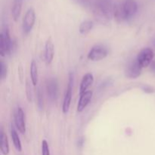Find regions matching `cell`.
<instances>
[{"label": "cell", "instance_id": "cell-1", "mask_svg": "<svg viewBox=\"0 0 155 155\" xmlns=\"http://www.w3.org/2000/svg\"><path fill=\"white\" fill-rule=\"evenodd\" d=\"M92 8L95 19L101 23H106L114 16V4L113 0H92Z\"/></svg>", "mask_w": 155, "mask_h": 155}, {"label": "cell", "instance_id": "cell-2", "mask_svg": "<svg viewBox=\"0 0 155 155\" xmlns=\"http://www.w3.org/2000/svg\"><path fill=\"white\" fill-rule=\"evenodd\" d=\"M138 11L136 0H122L115 5L114 8V16L119 22L131 19Z\"/></svg>", "mask_w": 155, "mask_h": 155}, {"label": "cell", "instance_id": "cell-3", "mask_svg": "<svg viewBox=\"0 0 155 155\" xmlns=\"http://www.w3.org/2000/svg\"><path fill=\"white\" fill-rule=\"evenodd\" d=\"M12 40H11L9 30L7 27H4L0 35V54L1 56H5L11 52Z\"/></svg>", "mask_w": 155, "mask_h": 155}, {"label": "cell", "instance_id": "cell-4", "mask_svg": "<svg viewBox=\"0 0 155 155\" xmlns=\"http://www.w3.org/2000/svg\"><path fill=\"white\" fill-rule=\"evenodd\" d=\"M108 54L107 48L103 45H95L88 53V58L92 61H98L105 58Z\"/></svg>", "mask_w": 155, "mask_h": 155}, {"label": "cell", "instance_id": "cell-5", "mask_svg": "<svg viewBox=\"0 0 155 155\" xmlns=\"http://www.w3.org/2000/svg\"><path fill=\"white\" fill-rule=\"evenodd\" d=\"M153 58H154L153 50L150 48H145L139 51L136 60L142 68H145L149 66Z\"/></svg>", "mask_w": 155, "mask_h": 155}, {"label": "cell", "instance_id": "cell-6", "mask_svg": "<svg viewBox=\"0 0 155 155\" xmlns=\"http://www.w3.org/2000/svg\"><path fill=\"white\" fill-rule=\"evenodd\" d=\"M36 21V12L33 8H30L26 12L23 19V31L25 34L30 33Z\"/></svg>", "mask_w": 155, "mask_h": 155}, {"label": "cell", "instance_id": "cell-7", "mask_svg": "<svg viewBox=\"0 0 155 155\" xmlns=\"http://www.w3.org/2000/svg\"><path fill=\"white\" fill-rule=\"evenodd\" d=\"M73 85H74V74L72 73L69 74V81H68V88L65 92L64 98L63 105H62V110L64 114H67L71 106V99H72V91Z\"/></svg>", "mask_w": 155, "mask_h": 155}, {"label": "cell", "instance_id": "cell-8", "mask_svg": "<svg viewBox=\"0 0 155 155\" xmlns=\"http://www.w3.org/2000/svg\"><path fill=\"white\" fill-rule=\"evenodd\" d=\"M142 68L138 63L137 60L130 61L125 69L126 77L130 79H136L142 74Z\"/></svg>", "mask_w": 155, "mask_h": 155}, {"label": "cell", "instance_id": "cell-9", "mask_svg": "<svg viewBox=\"0 0 155 155\" xmlns=\"http://www.w3.org/2000/svg\"><path fill=\"white\" fill-rule=\"evenodd\" d=\"M46 91L48 97L51 101H56L58 95V82L57 79L50 78L47 80Z\"/></svg>", "mask_w": 155, "mask_h": 155}, {"label": "cell", "instance_id": "cell-10", "mask_svg": "<svg viewBox=\"0 0 155 155\" xmlns=\"http://www.w3.org/2000/svg\"><path fill=\"white\" fill-rule=\"evenodd\" d=\"M15 127L18 131L24 134L26 132L25 119H24V113L22 108L18 107L15 112Z\"/></svg>", "mask_w": 155, "mask_h": 155}, {"label": "cell", "instance_id": "cell-11", "mask_svg": "<svg viewBox=\"0 0 155 155\" xmlns=\"http://www.w3.org/2000/svg\"><path fill=\"white\" fill-rule=\"evenodd\" d=\"M92 98V91H86V92H83V94H80V100L78 101V104H77V112L80 113V112L83 111L84 109L87 107L88 104L90 102L91 99Z\"/></svg>", "mask_w": 155, "mask_h": 155}, {"label": "cell", "instance_id": "cell-12", "mask_svg": "<svg viewBox=\"0 0 155 155\" xmlns=\"http://www.w3.org/2000/svg\"><path fill=\"white\" fill-rule=\"evenodd\" d=\"M54 46L53 44L52 40L51 38L48 39L45 42V61L47 64H50L54 58Z\"/></svg>", "mask_w": 155, "mask_h": 155}, {"label": "cell", "instance_id": "cell-13", "mask_svg": "<svg viewBox=\"0 0 155 155\" xmlns=\"http://www.w3.org/2000/svg\"><path fill=\"white\" fill-rule=\"evenodd\" d=\"M94 82V77L91 73H87L83 76L80 86V95L88 91L87 89L90 87Z\"/></svg>", "mask_w": 155, "mask_h": 155}, {"label": "cell", "instance_id": "cell-14", "mask_svg": "<svg viewBox=\"0 0 155 155\" xmlns=\"http://www.w3.org/2000/svg\"><path fill=\"white\" fill-rule=\"evenodd\" d=\"M23 0H13V4L12 7V15L13 19L17 21L19 18L22 9Z\"/></svg>", "mask_w": 155, "mask_h": 155}, {"label": "cell", "instance_id": "cell-15", "mask_svg": "<svg viewBox=\"0 0 155 155\" xmlns=\"http://www.w3.org/2000/svg\"><path fill=\"white\" fill-rule=\"evenodd\" d=\"M30 77H31V82L34 86L38 84L39 80V75H38V68L36 61L34 60L32 61L30 64Z\"/></svg>", "mask_w": 155, "mask_h": 155}, {"label": "cell", "instance_id": "cell-16", "mask_svg": "<svg viewBox=\"0 0 155 155\" xmlns=\"http://www.w3.org/2000/svg\"><path fill=\"white\" fill-rule=\"evenodd\" d=\"M11 137H12V142H13L14 146L16 148V150L19 152L22 151V145H21V142L20 140L19 136L16 130L14 127H11Z\"/></svg>", "mask_w": 155, "mask_h": 155}, {"label": "cell", "instance_id": "cell-17", "mask_svg": "<svg viewBox=\"0 0 155 155\" xmlns=\"http://www.w3.org/2000/svg\"><path fill=\"white\" fill-rule=\"evenodd\" d=\"M92 28H93V22L92 21H89V20H86V21H83L80 24V27H79V31L81 34L86 35L89 33Z\"/></svg>", "mask_w": 155, "mask_h": 155}, {"label": "cell", "instance_id": "cell-18", "mask_svg": "<svg viewBox=\"0 0 155 155\" xmlns=\"http://www.w3.org/2000/svg\"><path fill=\"white\" fill-rule=\"evenodd\" d=\"M1 151L3 155H8L9 154V145L8 141L7 136L5 134L3 130H1Z\"/></svg>", "mask_w": 155, "mask_h": 155}, {"label": "cell", "instance_id": "cell-19", "mask_svg": "<svg viewBox=\"0 0 155 155\" xmlns=\"http://www.w3.org/2000/svg\"><path fill=\"white\" fill-rule=\"evenodd\" d=\"M0 67H1V72H0V77H1V80H4L6 78L8 74V68L7 65L3 61H1L0 63Z\"/></svg>", "mask_w": 155, "mask_h": 155}, {"label": "cell", "instance_id": "cell-20", "mask_svg": "<svg viewBox=\"0 0 155 155\" xmlns=\"http://www.w3.org/2000/svg\"><path fill=\"white\" fill-rule=\"evenodd\" d=\"M72 1L84 8H92V0H72Z\"/></svg>", "mask_w": 155, "mask_h": 155}, {"label": "cell", "instance_id": "cell-21", "mask_svg": "<svg viewBox=\"0 0 155 155\" xmlns=\"http://www.w3.org/2000/svg\"><path fill=\"white\" fill-rule=\"evenodd\" d=\"M42 155H50V150L46 140L42 142Z\"/></svg>", "mask_w": 155, "mask_h": 155}, {"label": "cell", "instance_id": "cell-22", "mask_svg": "<svg viewBox=\"0 0 155 155\" xmlns=\"http://www.w3.org/2000/svg\"><path fill=\"white\" fill-rule=\"evenodd\" d=\"M37 101L39 108L42 110L43 108V98H42V93L41 92L40 89H38L37 91Z\"/></svg>", "mask_w": 155, "mask_h": 155}, {"label": "cell", "instance_id": "cell-23", "mask_svg": "<svg viewBox=\"0 0 155 155\" xmlns=\"http://www.w3.org/2000/svg\"><path fill=\"white\" fill-rule=\"evenodd\" d=\"M26 89H27V91H26V92H27V100H28V101L30 102V101H32V93H31V88H30V86H29L28 82H27V83Z\"/></svg>", "mask_w": 155, "mask_h": 155}]
</instances>
